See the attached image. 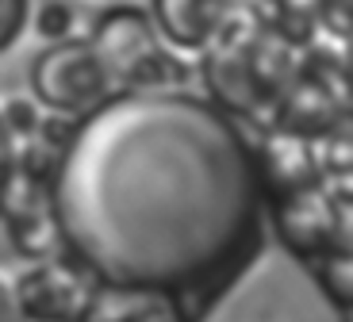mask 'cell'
Masks as SVG:
<instances>
[{"instance_id":"6da1fadb","label":"cell","mask_w":353,"mask_h":322,"mask_svg":"<svg viewBox=\"0 0 353 322\" xmlns=\"http://www.w3.org/2000/svg\"><path fill=\"white\" fill-rule=\"evenodd\" d=\"M254 150L230 115L185 92H127L81 123L54 173L58 234L123 292L200 284L257 219Z\"/></svg>"},{"instance_id":"7a4b0ae2","label":"cell","mask_w":353,"mask_h":322,"mask_svg":"<svg viewBox=\"0 0 353 322\" xmlns=\"http://www.w3.org/2000/svg\"><path fill=\"white\" fill-rule=\"evenodd\" d=\"M300 58L303 50H296L273 27H265L254 12L234 8L227 27L203 50L200 70L208 96L223 115L273 123L276 104H281Z\"/></svg>"},{"instance_id":"3957f363","label":"cell","mask_w":353,"mask_h":322,"mask_svg":"<svg viewBox=\"0 0 353 322\" xmlns=\"http://www.w3.org/2000/svg\"><path fill=\"white\" fill-rule=\"evenodd\" d=\"M92 46L104 61L115 88L127 92H165L173 77V58L165 50V39L158 35L150 12L142 8H108L92 27Z\"/></svg>"},{"instance_id":"277c9868","label":"cell","mask_w":353,"mask_h":322,"mask_svg":"<svg viewBox=\"0 0 353 322\" xmlns=\"http://www.w3.org/2000/svg\"><path fill=\"white\" fill-rule=\"evenodd\" d=\"M353 112V96H350V61H342L334 50H319L307 46L292 73L288 88H284L276 115L269 127L300 139L319 142L330 127L345 119Z\"/></svg>"},{"instance_id":"5b68a950","label":"cell","mask_w":353,"mask_h":322,"mask_svg":"<svg viewBox=\"0 0 353 322\" xmlns=\"http://www.w3.org/2000/svg\"><path fill=\"white\" fill-rule=\"evenodd\" d=\"M112 88L92 39H58L31 61V92L58 115H97Z\"/></svg>"},{"instance_id":"8992f818","label":"cell","mask_w":353,"mask_h":322,"mask_svg":"<svg viewBox=\"0 0 353 322\" xmlns=\"http://www.w3.org/2000/svg\"><path fill=\"white\" fill-rule=\"evenodd\" d=\"M254 165H257V181L265 188H273L276 200L323 184L315 142L300 139V134H288V131H276V127L257 142Z\"/></svg>"},{"instance_id":"52a82bcc","label":"cell","mask_w":353,"mask_h":322,"mask_svg":"<svg viewBox=\"0 0 353 322\" xmlns=\"http://www.w3.org/2000/svg\"><path fill=\"white\" fill-rule=\"evenodd\" d=\"M276 227L288 245L303 253H334L338 250V196L323 184L296 196L276 200Z\"/></svg>"},{"instance_id":"ba28073f","label":"cell","mask_w":353,"mask_h":322,"mask_svg":"<svg viewBox=\"0 0 353 322\" xmlns=\"http://www.w3.org/2000/svg\"><path fill=\"white\" fill-rule=\"evenodd\" d=\"M234 0H150V19L173 50H208L227 19Z\"/></svg>"},{"instance_id":"9c48e42d","label":"cell","mask_w":353,"mask_h":322,"mask_svg":"<svg viewBox=\"0 0 353 322\" xmlns=\"http://www.w3.org/2000/svg\"><path fill=\"white\" fill-rule=\"evenodd\" d=\"M16 299L23 307L27 319L35 322H70L85 311L88 288L73 276L70 269L58 265H43V269L27 272L16 288Z\"/></svg>"},{"instance_id":"30bf717a","label":"cell","mask_w":353,"mask_h":322,"mask_svg":"<svg viewBox=\"0 0 353 322\" xmlns=\"http://www.w3.org/2000/svg\"><path fill=\"white\" fill-rule=\"evenodd\" d=\"M315 150H319L323 188L334 192V196H353V112L338 127H330L315 142Z\"/></svg>"},{"instance_id":"8fae6325","label":"cell","mask_w":353,"mask_h":322,"mask_svg":"<svg viewBox=\"0 0 353 322\" xmlns=\"http://www.w3.org/2000/svg\"><path fill=\"white\" fill-rule=\"evenodd\" d=\"M315 16L323 35L353 46V0H315Z\"/></svg>"},{"instance_id":"7c38bea8","label":"cell","mask_w":353,"mask_h":322,"mask_svg":"<svg viewBox=\"0 0 353 322\" xmlns=\"http://www.w3.org/2000/svg\"><path fill=\"white\" fill-rule=\"evenodd\" d=\"M323 284L345 311H353V253H334L323 265Z\"/></svg>"},{"instance_id":"4fadbf2b","label":"cell","mask_w":353,"mask_h":322,"mask_svg":"<svg viewBox=\"0 0 353 322\" xmlns=\"http://www.w3.org/2000/svg\"><path fill=\"white\" fill-rule=\"evenodd\" d=\"M31 19V0H0V50H8L23 35Z\"/></svg>"},{"instance_id":"5bb4252c","label":"cell","mask_w":353,"mask_h":322,"mask_svg":"<svg viewBox=\"0 0 353 322\" xmlns=\"http://www.w3.org/2000/svg\"><path fill=\"white\" fill-rule=\"evenodd\" d=\"M16 165H19V157H16V142H12L8 123L0 119V203H4V196H8V188H12Z\"/></svg>"},{"instance_id":"9a60e30c","label":"cell","mask_w":353,"mask_h":322,"mask_svg":"<svg viewBox=\"0 0 353 322\" xmlns=\"http://www.w3.org/2000/svg\"><path fill=\"white\" fill-rule=\"evenodd\" d=\"M0 322H27L23 307H19L16 292H8V288L0 284Z\"/></svg>"},{"instance_id":"2e32d148","label":"cell","mask_w":353,"mask_h":322,"mask_svg":"<svg viewBox=\"0 0 353 322\" xmlns=\"http://www.w3.org/2000/svg\"><path fill=\"white\" fill-rule=\"evenodd\" d=\"M257 0H234V8H254Z\"/></svg>"},{"instance_id":"e0dca14e","label":"cell","mask_w":353,"mask_h":322,"mask_svg":"<svg viewBox=\"0 0 353 322\" xmlns=\"http://www.w3.org/2000/svg\"><path fill=\"white\" fill-rule=\"evenodd\" d=\"M350 96H353V58H350Z\"/></svg>"}]
</instances>
